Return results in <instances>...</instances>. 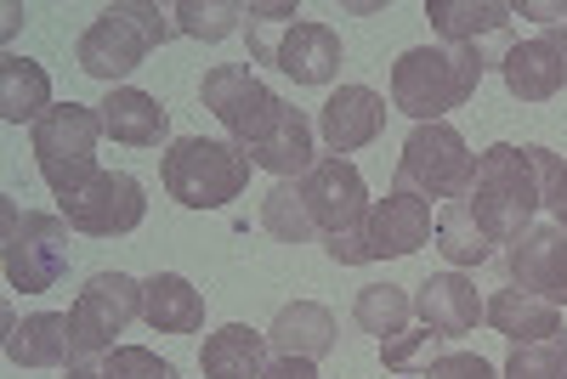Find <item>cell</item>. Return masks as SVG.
<instances>
[{"mask_svg":"<svg viewBox=\"0 0 567 379\" xmlns=\"http://www.w3.org/2000/svg\"><path fill=\"white\" fill-rule=\"evenodd\" d=\"M471 215H477L483 239L488 244H516L523 232L534 227L545 193H539V170L528 159V148H511V141H499V148L477 154V165H471V181L465 193Z\"/></svg>","mask_w":567,"mask_h":379,"instance_id":"1","label":"cell"},{"mask_svg":"<svg viewBox=\"0 0 567 379\" xmlns=\"http://www.w3.org/2000/svg\"><path fill=\"white\" fill-rule=\"evenodd\" d=\"M483 69L488 63L477 45H414L392 63V103L414 125H443L449 108L477 97Z\"/></svg>","mask_w":567,"mask_h":379,"instance_id":"2","label":"cell"},{"mask_svg":"<svg viewBox=\"0 0 567 379\" xmlns=\"http://www.w3.org/2000/svg\"><path fill=\"white\" fill-rule=\"evenodd\" d=\"M250 57L290 74L296 85H329L341 74V34L329 23H307L296 18L290 0H272V7H261V0H250Z\"/></svg>","mask_w":567,"mask_h":379,"instance_id":"3","label":"cell"},{"mask_svg":"<svg viewBox=\"0 0 567 379\" xmlns=\"http://www.w3.org/2000/svg\"><path fill=\"white\" fill-rule=\"evenodd\" d=\"M165 193L187 210H221L250 187V154L239 141H210V136H182L159 159Z\"/></svg>","mask_w":567,"mask_h":379,"instance_id":"4","label":"cell"},{"mask_svg":"<svg viewBox=\"0 0 567 379\" xmlns=\"http://www.w3.org/2000/svg\"><path fill=\"white\" fill-rule=\"evenodd\" d=\"M176 29V18H165L159 7H148V0H131V7H103L97 23H91L80 34V69L91 80H125L131 69H142V57L154 52V45H165Z\"/></svg>","mask_w":567,"mask_h":379,"instance_id":"5","label":"cell"},{"mask_svg":"<svg viewBox=\"0 0 567 379\" xmlns=\"http://www.w3.org/2000/svg\"><path fill=\"white\" fill-rule=\"evenodd\" d=\"M432 232H437L432 204L414 199V193H403V187H392L381 204H369L363 227H352V232H329L323 250H329V261H341V266L403 261V255H414L425 239H432Z\"/></svg>","mask_w":567,"mask_h":379,"instance_id":"6","label":"cell"},{"mask_svg":"<svg viewBox=\"0 0 567 379\" xmlns=\"http://www.w3.org/2000/svg\"><path fill=\"white\" fill-rule=\"evenodd\" d=\"M97 136H103V114L80 103H58L34 125V165L58 199L80 193L97 176Z\"/></svg>","mask_w":567,"mask_h":379,"instance_id":"7","label":"cell"},{"mask_svg":"<svg viewBox=\"0 0 567 379\" xmlns=\"http://www.w3.org/2000/svg\"><path fill=\"white\" fill-rule=\"evenodd\" d=\"M0 221H7V283L23 295L58 289V277L69 272V221L63 215H34L18 210L12 199H0Z\"/></svg>","mask_w":567,"mask_h":379,"instance_id":"8","label":"cell"},{"mask_svg":"<svg viewBox=\"0 0 567 379\" xmlns=\"http://www.w3.org/2000/svg\"><path fill=\"white\" fill-rule=\"evenodd\" d=\"M471 159L465 154V136L454 125H414V136L403 141L398 154V187L414 199H460L465 181H471Z\"/></svg>","mask_w":567,"mask_h":379,"instance_id":"9","label":"cell"},{"mask_svg":"<svg viewBox=\"0 0 567 379\" xmlns=\"http://www.w3.org/2000/svg\"><path fill=\"white\" fill-rule=\"evenodd\" d=\"M199 97H205V108L227 125V136L239 141L245 154L256 148V141H267V136L278 130V119L290 114L245 63H216V69L205 74V85H199Z\"/></svg>","mask_w":567,"mask_h":379,"instance_id":"10","label":"cell"},{"mask_svg":"<svg viewBox=\"0 0 567 379\" xmlns=\"http://www.w3.org/2000/svg\"><path fill=\"white\" fill-rule=\"evenodd\" d=\"M142 317V283H131L125 272H97L80 289L69 323H74V357H103L114 351V335Z\"/></svg>","mask_w":567,"mask_h":379,"instance_id":"11","label":"cell"},{"mask_svg":"<svg viewBox=\"0 0 567 379\" xmlns=\"http://www.w3.org/2000/svg\"><path fill=\"white\" fill-rule=\"evenodd\" d=\"M63 221L85 239H120V232H136L142 215H148V199H142V181L125 170H97L80 193L58 199Z\"/></svg>","mask_w":567,"mask_h":379,"instance_id":"12","label":"cell"},{"mask_svg":"<svg viewBox=\"0 0 567 379\" xmlns=\"http://www.w3.org/2000/svg\"><path fill=\"white\" fill-rule=\"evenodd\" d=\"M511 289L567 306V227H528L505 255Z\"/></svg>","mask_w":567,"mask_h":379,"instance_id":"13","label":"cell"},{"mask_svg":"<svg viewBox=\"0 0 567 379\" xmlns=\"http://www.w3.org/2000/svg\"><path fill=\"white\" fill-rule=\"evenodd\" d=\"M301 199H307L312 221L323 227V239L363 227V215H369V187H363L358 165H347V159H318L301 176Z\"/></svg>","mask_w":567,"mask_h":379,"instance_id":"14","label":"cell"},{"mask_svg":"<svg viewBox=\"0 0 567 379\" xmlns=\"http://www.w3.org/2000/svg\"><path fill=\"white\" fill-rule=\"evenodd\" d=\"M499 74H505V91L523 97V103L556 97V91L567 85V29H550L539 40H516L505 52V63H499Z\"/></svg>","mask_w":567,"mask_h":379,"instance_id":"15","label":"cell"},{"mask_svg":"<svg viewBox=\"0 0 567 379\" xmlns=\"http://www.w3.org/2000/svg\"><path fill=\"white\" fill-rule=\"evenodd\" d=\"M381 125H386V97H381V91H369V85H341L336 97L323 103V114H318L323 148L336 159L369 148V141L381 136Z\"/></svg>","mask_w":567,"mask_h":379,"instance_id":"16","label":"cell"},{"mask_svg":"<svg viewBox=\"0 0 567 379\" xmlns=\"http://www.w3.org/2000/svg\"><path fill=\"white\" fill-rule=\"evenodd\" d=\"M414 312H420V323L432 328V335L460 340V335H471V328H477V317H483L488 306L477 301V289H471L460 272H437V277H425V283H420Z\"/></svg>","mask_w":567,"mask_h":379,"instance_id":"17","label":"cell"},{"mask_svg":"<svg viewBox=\"0 0 567 379\" xmlns=\"http://www.w3.org/2000/svg\"><path fill=\"white\" fill-rule=\"evenodd\" d=\"M142 323L154 335H199L205 328V295L176 272H154L142 283Z\"/></svg>","mask_w":567,"mask_h":379,"instance_id":"18","label":"cell"},{"mask_svg":"<svg viewBox=\"0 0 567 379\" xmlns=\"http://www.w3.org/2000/svg\"><path fill=\"white\" fill-rule=\"evenodd\" d=\"M267 346H272V357L318 362V357L336 351V317H329V306H318V301H296V306H284L272 317Z\"/></svg>","mask_w":567,"mask_h":379,"instance_id":"19","label":"cell"},{"mask_svg":"<svg viewBox=\"0 0 567 379\" xmlns=\"http://www.w3.org/2000/svg\"><path fill=\"white\" fill-rule=\"evenodd\" d=\"M7 357L18 368H63L74 357V323L63 312H34L23 323L7 317Z\"/></svg>","mask_w":567,"mask_h":379,"instance_id":"20","label":"cell"},{"mask_svg":"<svg viewBox=\"0 0 567 379\" xmlns=\"http://www.w3.org/2000/svg\"><path fill=\"white\" fill-rule=\"evenodd\" d=\"M103 136L125 141V148H159V141L171 136V114L159 97H148V91H109V103H103Z\"/></svg>","mask_w":567,"mask_h":379,"instance_id":"21","label":"cell"},{"mask_svg":"<svg viewBox=\"0 0 567 379\" xmlns=\"http://www.w3.org/2000/svg\"><path fill=\"white\" fill-rule=\"evenodd\" d=\"M267 362H272L267 335H256V328H245V323L216 328V335L205 340V351H199L205 379H261Z\"/></svg>","mask_w":567,"mask_h":379,"instance_id":"22","label":"cell"},{"mask_svg":"<svg viewBox=\"0 0 567 379\" xmlns=\"http://www.w3.org/2000/svg\"><path fill=\"white\" fill-rule=\"evenodd\" d=\"M425 18L449 45H477L488 34H505L516 12L505 0H425Z\"/></svg>","mask_w":567,"mask_h":379,"instance_id":"23","label":"cell"},{"mask_svg":"<svg viewBox=\"0 0 567 379\" xmlns=\"http://www.w3.org/2000/svg\"><path fill=\"white\" fill-rule=\"evenodd\" d=\"M58 103H52V74L29 57H0V119L7 125H23V119H45Z\"/></svg>","mask_w":567,"mask_h":379,"instance_id":"24","label":"cell"},{"mask_svg":"<svg viewBox=\"0 0 567 379\" xmlns=\"http://www.w3.org/2000/svg\"><path fill=\"white\" fill-rule=\"evenodd\" d=\"M483 317L499 328L511 346H534V340L561 335V312H556L550 301H539V295H523V289H499Z\"/></svg>","mask_w":567,"mask_h":379,"instance_id":"25","label":"cell"},{"mask_svg":"<svg viewBox=\"0 0 567 379\" xmlns=\"http://www.w3.org/2000/svg\"><path fill=\"white\" fill-rule=\"evenodd\" d=\"M250 165H256V170H272L278 181L307 176V170L318 165V159H312V119H307L301 108H290V114L278 119V130L250 148Z\"/></svg>","mask_w":567,"mask_h":379,"instance_id":"26","label":"cell"},{"mask_svg":"<svg viewBox=\"0 0 567 379\" xmlns=\"http://www.w3.org/2000/svg\"><path fill=\"white\" fill-rule=\"evenodd\" d=\"M409 312H414V301L398 289V283H369V289H358V301H352V323L363 328V335H374L381 346L403 335Z\"/></svg>","mask_w":567,"mask_h":379,"instance_id":"27","label":"cell"},{"mask_svg":"<svg viewBox=\"0 0 567 379\" xmlns=\"http://www.w3.org/2000/svg\"><path fill=\"white\" fill-rule=\"evenodd\" d=\"M437 250H443L454 266H483V261L494 255V244L483 239V227H477V215H471L465 199H454V204L437 215Z\"/></svg>","mask_w":567,"mask_h":379,"instance_id":"28","label":"cell"},{"mask_svg":"<svg viewBox=\"0 0 567 379\" xmlns=\"http://www.w3.org/2000/svg\"><path fill=\"white\" fill-rule=\"evenodd\" d=\"M261 227L272 232L278 244H307L312 232H318V221H312V210H307V199H301L296 181H278L272 193L261 199Z\"/></svg>","mask_w":567,"mask_h":379,"instance_id":"29","label":"cell"},{"mask_svg":"<svg viewBox=\"0 0 567 379\" xmlns=\"http://www.w3.org/2000/svg\"><path fill=\"white\" fill-rule=\"evenodd\" d=\"M182 34L194 40H227L233 29H239V18H250L245 0H182V7L171 12Z\"/></svg>","mask_w":567,"mask_h":379,"instance_id":"30","label":"cell"},{"mask_svg":"<svg viewBox=\"0 0 567 379\" xmlns=\"http://www.w3.org/2000/svg\"><path fill=\"white\" fill-rule=\"evenodd\" d=\"M505 379H567V335L516 346L505 362Z\"/></svg>","mask_w":567,"mask_h":379,"instance_id":"31","label":"cell"},{"mask_svg":"<svg viewBox=\"0 0 567 379\" xmlns=\"http://www.w3.org/2000/svg\"><path fill=\"white\" fill-rule=\"evenodd\" d=\"M443 335H432V328H420V335H398V340H386L381 346V362L392 368V373H425L437 357H443Z\"/></svg>","mask_w":567,"mask_h":379,"instance_id":"32","label":"cell"},{"mask_svg":"<svg viewBox=\"0 0 567 379\" xmlns=\"http://www.w3.org/2000/svg\"><path fill=\"white\" fill-rule=\"evenodd\" d=\"M103 373L109 379H176V368L159 351H148V346H114V351H103Z\"/></svg>","mask_w":567,"mask_h":379,"instance_id":"33","label":"cell"},{"mask_svg":"<svg viewBox=\"0 0 567 379\" xmlns=\"http://www.w3.org/2000/svg\"><path fill=\"white\" fill-rule=\"evenodd\" d=\"M420 379H499V373H494L477 351H443Z\"/></svg>","mask_w":567,"mask_h":379,"instance_id":"34","label":"cell"},{"mask_svg":"<svg viewBox=\"0 0 567 379\" xmlns=\"http://www.w3.org/2000/svg\"><path fill=\"white\" fill-rule=\"evenodd\" d=\"M511 12H523V18H534V23H545V29H561V23H567L561 0H523V7H511Z\"/></svg>","mask_w":567,"mask_h":379,"instance_id":"35","label":"cell"},{"mask_svg":"<svg viewBox=\"0 0 567 379\" xmlns=\"http://www.w3.org/2000/svg\"><path fill=\"white\" fill-rule=\"evenodd\" d=\"M261 379H318V368H312V362H301V357H272Z\"/></svg>","mask_w":567,"mask_h":379,"instance_id":"36","label":"cell"},{"mask_svg":"<svg viewBox=\"0 0 567 379\" xmlns=\"http://www.w3.org/2000/svg\"><path fill=\"white\" fill-rule=\"evenodd\" d=\"M69 379H109L103 357H69Z\"/></svg>","mask_w":567,"mask_h":379,"instance_id":"37","label":"cell"},{"mask_svg":"<svg viewBox=\"0 0 567 379\" xmlns=\"http://www.w3.org/2000/svg\"><path fill=\"white\" fill-rule=\"evenodd\" d=\"M550 210H556V227H567V170H561V181L550 187V199H545Z\"/></svg>","mask_w":567,"mask_h":379,"instance_id":"38","label":"cell"},{"mask_svg":"<svg viewBox=\"0 0 567 379\" xmlns=\"http://www.w3.org/2000/svg\"><path fill=\"white\" fill-rule=\"evenodd\" d=\"M0 18H7V23H0V29H7V34H18V23H23V7H7V12H0Z\"/></svg>","mask_w":567,"mask_h":379,"instance_id":"39","label":"cell"},{"mask_svg":"<svg viewBox=\"0 0 567 379\" xmlns=\"http://www.w3.org/2000/svg\"><path fill=\"white\" fill-rule=\"evenodd\" d=\"M409 379H420V373H409Z\"/></svg>","mask_w":567,"mask_h":379,"instance_id":"40","label":"cell"}]
</instances>
